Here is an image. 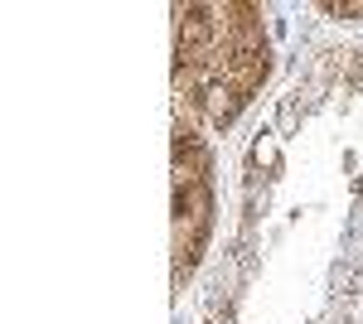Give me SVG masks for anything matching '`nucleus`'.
<instances>
[{
	"instance_id": "7ed1b4c3",
	"label": "nucleus",
	"mask_w": 363,
	"mask_h": 324,
	"mask_svg": "<svg viewBox=\"0 0 363 324\" xmlns=\"http://www.w3.org/2000/svg\"><path fill=\"white\" fill-rule=\"evenodd\" d=\"M325 15H335V20H359L363 25V5H320Z\"/></svg>"
},
{
	"instance_id": "f257e3e1",
	"label": "nucleus",
	"mask_w": 363,
	"mask_h": 324,
	"mask_svg": "<svg viewBox=\"0 0 363 324\" xmlns=\"http://www.w3.org/2000/svg\"><path fill=\"white\" fill-rule=\"evenodd\" d=\"M174 116L203 135L233 131L272 78L267 15L247 0L174 5Z\"/></svg>"
},
{
	"instance_id": "f03ea898",
	"label": "nucleus",
	"mask_w": 363,
	"mask_h": 324,
	"mask_svg": "<svg viewBox=\"0 0 363 324\" xmlns=\"http://www.w3.org/2000/svg\"><path fill=\"white\" fill-rule=\"evenodd\" d=\"M218 218V174H213V145L194 121L174 116V291L194 281L199 262L213 238Z\"/></svg>"
}]
</instances>
